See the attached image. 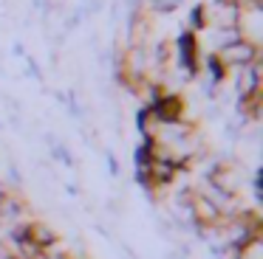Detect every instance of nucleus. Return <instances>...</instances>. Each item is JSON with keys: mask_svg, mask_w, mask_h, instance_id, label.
Here are the masks:
<instances>
[{"mask_svg": "<svg viewBox=\"0 0 263 259\" xmlns=\"http://www.w3.org/2000/svg\"><path fill=\"white\" fill-rule=\"evenodd\" d=\"M23 231L37 242V248H40V251H46V248H51V245H54V242H60L57 231H54L51 225L40 223V220H29V223L23 225Z\"/></svg>", "mask_w": 263, "mask_h": 259, "instance_id": "f257e3e1", "label": "nucleus"}, {"mask_svg": "<svg viewBox=\"0 0 263 259\" xmlns=\"http://www.w3.org/2000/svg\"><path fill=\"white\" fill-rule=\"evenodd\" d=\"M235 259H263V240L255 236V240L243 242L240 248H235Z\"/></svg>", "mask_w": 263, "mask_h": 259, "instance_id": "f03ea898", "label": "nucleus"}]
</instances>
